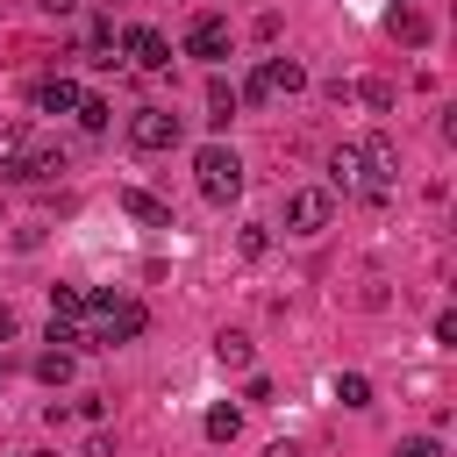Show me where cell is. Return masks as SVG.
<instances>
[{"label":"cell","mask_w":457,"mask_h":457,"mask_svg":"<svg viewBox=\"0 0 457 457\" xmlns=\"http://www.w3.org/2000/svg\"><path fill=\"white\" fill-rule=\"evenodd\" d=\"M328 193H357V143L328 150Z\"/></svg>","instance_id":"11"},{"label":"cell","mask_w":457,"mask_h":457,"mask_svg":"<svg viewBox=\"0 0 457 457\" xmlns=\"http://www.w3.org/2000/svg\"><path fill=\"white\" fill-rule=\"evenodd\" d=\"M121 214H136V221H150V228H164L171 214H164V200H150L143 186H121Z\"/></svg>","instance_id":"13"},{"label":"cell","mask_w":457,"mask_h":457,"mask_svg":"<svg viewBox=\"0 0 457 457\" xmlns=\"http://www.w3.org/2000/svg\"><path fill=\"white\" fill-rule=\"evenodd\" d=\"M300 86H307V71H300L293 57H264V64L250 71L243 100H257V107H264V100H278V93H300Z\"/></svg>","instance_id":"5"},{"label":"cell","mask_w":457,"mask_h":457,"mask_svg":"<svg viewBox=\"0 0 457 457\" xmlns=\"http://www.w3.org/2000/svg\"><path fill=\"white\" fill-rule=\"evenodd\" d=\"M64 164H71V157H64L57 143H36V157H29V171H21V179H57Z\"/></svg>","instance_id":"16"},{"label":"cell","mask_w":457,"mask_h":457,"mask_svg":"<svg viewBox=\"0 0 457 457\" xmlns=\"http://www.w3.org/2000/svg\"><path fill=\"white\" fill-rule=\"evenodd\" d=\"M264 243H271V236H264V221H250V228H243V257H264Z\"/></svg>","instance_id":"24"},{"label":"cell","mask_w":457,"mask_h":457,"mask_svg":"<svg viewBox=\"0 0 457 457\" xmlns=\"http://www.w3.org/2000/svg\"><path fill=\"white\" fill-rule=\"evenodd\" d=\"M29 157H36V129H29V121L0 129V179H21V171H29Z\"/></svg>","instance_id":"9"},{"label":"cell","mask_w":457,"mask_h":457,"mask_svg":"<svg viewBox=\"0 0 457 457\" xmlns=\"http://www.w3.org/2000/svg\"><path fill=\"white\" fill-rule=\"evenodd\" d=\"M400 7H407V0H400Z\"/></svg>","instance_id":"28"},{"label":"cell","mask_w":457,"mask_h":457,"mask_svg":"<svg viewBox=\"0 0 457 457\" xmlns=\"http://www.w3.org/2000/svg\"><path fill=\"white\" fill-rule=\"evenodd\" d=\"M250 357H257V350H250L243 328H221V336H214V364H221V371H250Z\"/></svg>","instance_id":"10"},{"label":"cell","mask_w":457,"mask_h":457,"mask_svg":"<svg viewBox=\"0 0 457 457\" xmlns=\"http://www.w3.org/2000/svg\"><path fill=\"white\" fill-rule=\"evenodd\" d=\"M357 100H364V107H378V114H386V107H393V86H386V79H364V86H357Z\"/></svg>","instance_id":"22"},{"label":"cell","mask_w":457,"mask_h":457,"mask_svg":"<svg viewBox=\"0 0 457 457\" xmlns=\"http://www.w3.org/2000/svg\"><path fill=\"white\" fill-rule=\"evenodd\" d=\"M129 143L136 150H171L179 143V114L171 107H136L129 114Z\"/></svg>","instance_id":"6"},{"label":"cell","mask_w":457,"mask_h":457,"mask_svg":"<svg viewBox=\"0 0 457 457\" xmlns=\"http://www.w3.org/2000/svg\"><path fill=\"white\" fill-rule=\"evenodd\" d=\"M86 314H93V336H86V350H114V343H136V336L150 328L143 300H114V293H86Z\"/></svg>","instance_id":"1"},{"label":"cell","mask_w":457,"mask_h":457,"mask_svg":"<svg viewBox=\"0 0 457 457\" xmlns=\"http://www.w3.org/2000/svg\"><path fill=\"white\" fill-rule=\"evenodd\" d=\"M264 457H307V450H300V443H271Z\"/></svg>","instance_id":"27"},{"label":"cell","mask_w":457,"mask_h":457,"mask_svg":"<svg viewBox=\"0 0 457 457\" xmlns=\"http://www.w3.org/2000/svg\"><path fill=\"white\" fill-rule=\"evenodd\" d=\"M36 7H43V14H57V21H64V14H79V0H36Z\"/></svg>","instance_id":"25"},{"label":"cell","mask_w":457,"mask_h":457,"mask_svg":"<svg viewBox=\"0 0 457 457\" xmlns=\"http://www.w3.org/2000/svg\"><path fill=\"white\" fill-rule=\"evenodd\" d=\"M36 107H43V114H71V107H79V86H71V79H43V86H36Z\"/></svg>","instance_id":"12"},{"label":"cell","mask_w":457,"mask_h":457,"mask_svg":"<svg viewBox=\"0 0 457 457\" xmlns=\"http://www.w3.org/2000/svg\"><path fill=\"white\" fill-rule=\"evenodd\" d=\"M328 214H336V193H328V186H293V193H286V228H293V236H321Z\"/></svg>","instance_id":"3"},{"label":"cell","mask_w":457,"mask_h":457,"mask_svg":"<svg viewBox=\"0 0 457 457\" xmlns=\"http://www.w3.org/2000/svg\"><path fill=\"white\" fill-rule=\"evenodd\" d=\"M14 328H21V314H14V307H0V343H7Z\"/></svg>","instance_id":"26"},{"label":"cell","mask_w":457,"mask_h":457,"mask_svg":"<svg viewBox=\"0 0 457 457\" xmlns=\"http://www.w3.org/2000/svg\"><path fill=\"white\" fill-rule=\"evenodd\" d=\"M336 400H343V407H371V378H364V371H343V378H336Z\"/></svg>","instance_id":"20"},{"label":"cell","mask_w":457,"mask_h":457,"mask_svg":"<svg viewBox=\"0 0 457 457\" xmlns=\"http://www.w3.org/2000/svg\"><path fill=\"white\" fill-rule=\"evenodd\" d=\"M71 114H79V129H93V136H100V129H107V114H114V107H107V100H100V93H79V107H71Z\"/></svg>","instance_id":"18"},{"label":"cell","mask_w":457,"mask_h":457,"mask_svg":"<svg viewBox=\"0 0 457 457\" xmlns=\"http://www.w3.org/2000/svg\"><path fill=\"white\" fill-rule=\"evenodd\" d=\"M207 107H214V114H207V121H214V129H221V121H228V114H236V86H228V79H207Z\"/></svg>","instance_id":"17"},{"label":"cell","mask_w":457,"mask_h":457,"mask_svg":"<svg viewBox=\"0 0 457 457\" xmlns=\"http://www.w3.org/2000/svg\"><path fill=\"white\" fill-rule=\"evenodd\" d=\"M393 457H443V443L436 436H407V443H393Z\"/></svg>","instance_id":"23"},{"label":"cell","mask_w":457,"mask_h":457,"mask_svg":"<svg viewBox=\"0 0 457 457\" xmlns=\"http://www.w3.org/2000/svg\"><path fill=\"white\" fill-rule=\"evenodd\" d=\"M193 171H200V193H207L214 207H228V200L243 193V157H236L228 143H207V150H193Z\"/></svg>","instance_id":"2"},{"label":"cell","mask_w":457,"mask_h":457,"mask_svg":"<svg viewBox=\"0 0 457 457\" xmlns=\"http://www.w3.org/2000/svg\"><path fill=\"white\" fill-rule=\"evenodd\" d=\"M400 179V150H393V136H364L357 143V186L364 193H386Z\"/></svg>","instance_id":"4"},{"label":"cell","mask_w":457,"mask_h":457,"mask_svg":"<svg viewBox=\"0 0 457 457\" xmlns=\"http://www.w3.org/2000/svg\"><path fill=\"white\" fill-rule=\"evenodd\" d=\"M236 428H243L236 407H207V436H214V443H236Z\"/></svg>","instance_id":"21"},{"label":"cell","mask_w":457,"mask_h":457,"mask_svg":"<svg viewBox=\"0 0 457 457\" xmlns=\"http://www.w3.org/2000/svg\"><path fill=\"white\" fill-rule=\"evenodd\" d=\"M121 50H129L143 71H164V64H171V36H164V29H129Z\"/></svg>","instance_id":"8"},{"label":"cell","mask_w":457,"mask_h":457,"mask_svg":"<svg viewBox=\"0 0 457 457\" xmlns=\"http://www.w3.org/2000/svg\"><path fill=\"white\" fill-rule=\"evenodd\" d=\"M86 314V286H50V321H79Z\"/></svg>","instance_id":"15"},{"label":"cell","mask_w":457,"mask_h":457,"mask_svg":"<svg viewBox=\"0 0 457 457\" xmlns=\"http://www.w3.org/2000/svg\"><path fill=\"white\" fill-rule=\"evenodd\" d=\"M393 36H400L407 50H421V43H428V14H414V7H393Z\"/></svg>","instance_id":"14"},{"label":"cell","mask_w":457,"mask_h":457,"mask_svg":"<svg viewBox=\"0 0 457 457\" xmlns=\"http://www.w3.org/2000/svg\"><path fill=\"white\" fill-rule=\"evenodd\" d=\"M186 57H200V64H221V57H228V21L200 14V21L186 29Z\"/></svg>","instance_id":"7"},{"label":"cell","mask_w":457,"mask_h":457,"mask_svg":"<svg viewBox=\"0 0 457 457\" xmlns=\"http://www.w3.org/2000/svg\"><path fill=\"white\" fill-rule=\"evenodd\" d=\"M36 378H43V386H64V378H71V350H43V357H36Z\"/></svg>","instance_id":"19"}]
</instances>
